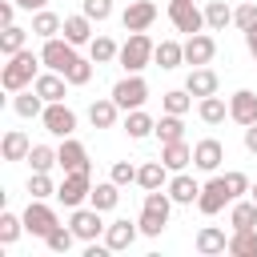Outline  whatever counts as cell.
<instances>
[{"label":"cell","mask_w":257,"mask_h":257,"mask_svg":"<svg viewBox=\"0 0 257 257\" xmlns=\"http://www.w3.org/2000/svg\"><path fill=\"white\" fill-rule=\"evenodd\" d=\"M197 112H201V120H205V124H221V120L229 116V104L213 92V96H201V108H197Z\"/></svg>","instance_id":"obj_33"},{"label":"cell","mask_w":257,"mask_h":257,"mask_svg":"<svg viewBox=\"0 0 257 257\" xmlns=\"http://www.w3.org/2000/svg\"><path fill=\"white\" fill-rule=\"evenodd\" d=\"M185 88H189L193 96H213V92H217V72L201 64V68H193V72H189V80H185Z\"/></svg>","instance_id":"obj_23"},{"label":"cell","mask_w":257,"mask_h":257,"mask_svg":"<svg viewBox=\"0 0 257 257\" xmlns=\"http://www.w3.org/2000/svg\"><path fill=\"white\" fill-rule=\"evenodd\" d=\"M229 249V237L221 233V229H213V225H205L201 233H197V253H205V257H213V253H225Z\"/></svg>","instance_id":"obj_29"},{"label":"cell","mask_w":257,"mask_h":257,"mask_svg":"<svg viewBox=\"0 0 257 257\" xmlns=\"http://www.w3.org/2000/svg\"><path fill=\"white\" fill-rule=\"evenodd\" d=\"M245 48H249V56L257 60V24H253V28H245Z\"/></svg>","instance_id":"obj_50"},{"label":"cell","mask_w":257,"mask_h":257,"mask_svg":"<svg viewBox=\"0 0 257 257\" xmlns=\"http://www.w3.org/2000/svg\"><path fill=\"white\" fill-rule=\"evenodd\" d=\"M68 225H72V233H76L80 241H96V237L108 229V225L100 221V209H92V205H88V209H80V205H76V209H72V217H68Z\"/></svg>","instance_id":"obj_10"},{"label":"cell","mask_w":257,"mask_h":257,"mask_svg":"<svg viewBox=\"0 0 257 257\" xmlns=\"http://www.w3.org/2000/svg\"><path fill=\"white\" fill-rule=\"evenodd\" d=\"M56 225H60V221H56V213H52L44 201H36V197H32V201H28V209H24V229H28L32 237H48Z\"/></svg>","instance_id":"obj_9"},{"label":"cell","mask_w":257,"mask_h":257,"mask_svg":"<svg viewBox=\"0 0 257 257\" xmlns=\"http://www.w3.org/2000/svg\"><path fill=\"white\" fill-rule=\"evenodd\" d=\"M153 20H157V4H153V0H133V4L124 8V16H120L124 32H145Z\"/></svg>","instance_id":"obj_13"},{"label":"cell","mask_w":257,"mask_h":257,"mask_svg":"<svg viewBox=\"0 0 257 257\" xmlns=\"http://www.w3.org/2000/svg\"><path fill=\"white\" fill-rule=\"evenodd\" d=\"M169 20H173L177 32H189V36L205 28V12L193 0H169Z\"/></svg>","instance_id":"obj_5"},{"label":"cell","mask_w":257,"mask_h":257,"mask_svg":"<svg viewBox=\"0 0 257 257\" xmlns=\"http://www.w3.org/2000/svg\"><path fill=\"white\" fill-rule=\"evenodd\" d=\"M245 149H249V153H257V124H249V128H245Z\"/></svg>","instance_id":"obj_51"},{"label":"cell","mask_w":257,"mask_h":257,"mask_svg":"<svg viewBox=\"0 0 257 257\" xmlns=\"http://www.w3.org/2000/svg\"><path fill=\"white\" fill-rule=\"evenodd\" d=\"M16 4H20V8H28V12H32V8H44V4H48V0H16Z\"/></svg>","instance_id":"obj_52"},{"label":"cell","mask_w":257,"mask_h":257,"mask_svg":"<svg viewBox=\"0 0 257 257\" xmlns=\"http://www.w3.org/2000/svg\"><path fill=\"white\" fill-rule=\"evenodd\" d=\"M161 161L169 165V173H181V169L193 161V149H189L185 141H169V145H161Z\"/></svg>","instance_id":"obj_24"},{"label":"cell","mask_w":257,"mask_h":257,"mask_svg":"<svg viewBox=\"0 0 257 257\" xmlns=\"http://www.w3.org/2000/svg\"><path fill=\"white\" fill-rule=\"evenodd\" d=\"M40 120H44V128H48L52 137H72V128H76V112H72L64 100H52V104H44Z\"/></svg>","instance_id":"obj_7"},{"label":"cell","mask_w":257,"mask_h":257,"mask_svg":"<svg viewBox=\"0 0 257 257\" xmlns=\"http://www.w3.org/2000/svg\"><path fill=\"white\" fill-rule=\"evenodd\" d=\"M229 253H237V257H257V233H253V229H233Z\"/></svg>","instance_id":"obj_36"},{"label":"cell","mask_w":257,"mask_h":257,"mask_svg":"<svg viewBox=\"0 0 257 257\" xmlns=\"http://www.w3.org/2000/svg\"><path fill=\"white\" fill-rule=\"evenodd\" d=\"M169 197H173L177 205H193V201L201 197V185H197L189 173H177V177L169 181Z\"/></svg>","instance_id":"obj_22"},{"label":"cell","mask_w":257,"mask_h":257,"mask_svg":"<svg viewBox=\"0 0 257 257\" xmlns=\"http://www.w3.org/2000/svg\"><path fill=\"white\" fill-rule=\"evenodd\" d=\"M161 104H165V112L185 116V112H189V104H193V92H189V88H169V92L161 96Z\"/></svg>","instance_id":"obj_37"},{"label":"cell","mask_w":257,"mask_h":257,"mask_svg":"<svg viewBox=\"0 0 257 257\" xmlns=\"http://www.w3.org/2000/svg\"><path fill=\"white\" fill-rule=\"evenodd\" d=\"M112 100H116L124 112H133V108H141V104L149 100V84H145L137 72H128L124 80H116V84H112Z\"/></svg>","instance_id":"obj_4"},{"label":"cell","mask_w":257,"mask_h":257,"mask_svg":"<svg viewBox=\"0 0 257 257\" xmlns=\"http://www.w3.org/2000/svg\"><path fill=\"white\" fill-rule=\"evenodd\" d=\"M88 52H92V64H108L112 56H120V48H116L108 36H92V40H88Z\"/></svg>","instance_id":"obj_38"},{"label":"cell","mask_w":257,"mask_h":257,"mask_svg":"<svg viewBox=\"0 0 257 257\" xmlns=\"http://www.w3.org/2000/svg\"><path fill=\"white\" fill-rule=\"evenodd\" d=\"M56 161H60L64 173H88V153H84V145L72 141V137H64V145L56 149Z\"/></svg>","instance_id":"obj_15"},{"label":"cell","mask_w":257,"mask_h":257,"mask_svg":"<svg viewBox=\"0 0 257 257\" xmlns=\"http://www.w3.org/2000/svg\"><path fill=\"white\" fill-rule=\"evenodd\" d=\"M221 161H225V145H221L217 137H205V141L193 145V165H197L201 173H217Z\"/></svg>","instance_id":"obj_12"},{"label":"cell","mask_w":257,"mask_h":257,"mask_svg":"<svg viewBox=\"0 0 257 257\" xmlns=\"http://www.w3.org/2000/svg\"><path fill=\"white\" fill-rule=\"evenodd\" d=\"M36 64H44L40 56H32L28 48H20L16 56H8V64H4V72H0V84L8 88V92H20V88H28L40 72H36Z\"/></svg>","instance_id":"obj_1"},{"label":"cell","mask_w":257,"mask_h":257,"mask_svg":"<svg viewBox=\"0 0 257 257\" xmlns=\"http://www.w3.org/2000/svg\"><path fill=\"white\" fill-rule=\"evenodd\" d=\"M205 24H209L213 32H225V24H233V8H229L225 0H209V4H205Z\"/></svg>","instance_id":"obj_31"},{"label":"cell","mask_w":257,"mask_h":257,"mask_svg":"<svg viewBox=\"0 0 257 257\" xmlns=\"http://www.w3.org/2000/svg\"><path fill=\"white\" fill-rule=\"evenodd\" d=\"M124 133H128L133 141H145L149 133H157V120H153L149 112H141V108H133V112H124Z\"/></svg>","instance_id":"obj_27"},{"label":"cell","mask_w":257,"mask_h":257,"mask_svg":"<svg viewBox=\"0 0 257 257\" xmlns=\"http://www.w3.org/2000/svg\"><path fill=\"white\" fill-rule=\"evenodd\" d=\"M84 16L88 20H108L112 16V0H84Z\"/></svg>","instance_id":"obj_45"},{"label":"cell","mask_w":257,"mask_h":257,"mask_svg":"<svg viewBox=\"0 0 257 257\" xmlns=\"http://www.w3.org/2000/svg\"><path fill=\"white\" fill-rule=\"evenodd\" d=\"M116 112H120V104H116L112 96L88 104V120H92V128H112V124H116Z\"/></svg>","instance_id":"obj_20"},{"label":"cell","mask_w":257,"mask_h":257,"mask_svg":"<svg viewBox=\"0 0 257 257\" xmlns=\"http://www.w3.org/2000/svg\"><path fill=\"white\" fill-rule=\"evenodd\" d=\"M56 32H64V20H60L56 12H44V8H36V16H32V36H40V40H52Z\"/></svg>","instance_id":"obj_25"},{"label":"cell","mask_w":257,"mask_h":257,"mask_svg":"<svg viewBox=\"0 0 257 257\" xmlns=\"http://www.w3.org/2000/svg\"><path fill=\"white\" fill-rule=\"evenodd\" d=\"M64 40L68 44H88L92 40V20L80 12V16H64Z\"/></svg>","instance_id":"obj_26"},{"label":"cell","mask_w":257,"mask_h":257,"mask_svg":"<svg viewBox=\"0 0 257 257\" xmlns=\"http://www.w3.org/2000/svg\"><path fill=\"white\" fill-rule=\"evenodd\" d=\"M88 193H92V185H88V173H64V181L56 185V201H60L64 209H76V205H84V201H88Z\"/></svg>","instance_id":"obj_6"},{"label":"cell","mask_w":257,"mask_h":257,"mask_svg":"<svg viewBox=\"0 0 257 257\" xmlns=\"http://www.w3.org/2000/svg\"><path fill=\"white\" fill-rule=\"evenodd\" d=\"M153 52H157V44H153L145 32H128V40L120 44V56H116V60H120L124 72H141V68L153 60Z\"/></svg>","instance_id":"obj_3"},{"label":"cell","mask_w":257,"mask_h":257,"mask_svg":"<svg viewBox=\"0 0 257 257\" xmlns=\"http://www.w3.org/2000/svg\"><path fill=\"white\" fill-rule=\"evenodd\" d=\"M40 60L52 68V72H68V64L76 60V44H68V40H44V48H40Z\"/></svg>","instance_id":"obj_11"},{"label":"cell","mask_w":257,"mask_h":257,"mask_svg":"<svg viewBox=\"0 0 257 257\" xmlns=\"http://www.w3.org/2000/svg\"><path fill=\"white\" fill-rule=\"evenodd\" d=\"M169 209H173V197L161 193V189H149L145 193V209H141V233L145 237H161V229L169 225Z\"/></svg>","instance_id":"obj_2"},{"label":"cell","mask_w":257,"mask_h":257,"mask_svg":"<svg viewBox=\"0 0 257 257\" xmlns=\"http://www.w3.org/2000/svg\"><path fill=\"white\" fill-rule=\"evenodd\" d=\"M44 104H48V100H44L36 88H20V92H16V100H12V108H16L20 116H40V112H44Z\"/></svg>","instance_id":"obj_30"},{"label":"cell","mask_w":257,"mask_h":257,"mask_svg":"<svg viewBox=\"0 0 257 257\" xmlns=\"http://www.w3.org/2000/svg\"><path fill=\"white\" fill-rule=\"evenodd\" d=\"M233 201V193H229V185H225V177H213L209 185H201V197H197V209L205 213V217H213V213H221L225 205Z\"/></svg>","instance_id":"obj_8"},{"label":"cell","mask_w":257,"mask_h":257,"mask_svg":"<svg viewBox=\"0 0 257 257\" xmlns=\"http://www.w3.org/2000/svg\"><path fill=\"white\" fill-rule=\"evenodd\" d=\"M0 149H4V161H28V153H32V145H28V137L20 128H8Z\"/></svg>","instance_id":"obj_28"},{"label":"cell","mask_w":257,"mask_h":257,"mask_svg":"<svg viewBox=\"0 0 257 257\" xmlns=\"http://www.w3.org/2000/svg\"><path fill=\"white\" fill-rule=\"evenodd\" d=\"M16 8H20L16 0H4V4H0V24H12V20H16Z\"/></svg>","instance_id":"obj_49"},{"label":"cell","mask_w":257,"mask_h":257,"mask_svg":"<svg viewBox=\"0 0 257 257\" xmlns=\"http://www.w3.org/2000/svg\"><path fill=\"white\" fill-rule=\"evenodd\" d=\"M64 84H68V76L64 72H40L36 80H32V88L52 104V100H64Z\"/></svg>","instance_id":"obj_17"},{"label":"cell","mask_w":257,"mask_h":257,"mask_svg":"<svg viewBox=\"0 0 257 257\" xmlns=\"http://www.w3.org/2000/svg\"><path fill=\"white\" fill-rule=\"evenodd\" d=\"M137 233H141V225H133V221H112V225L104 229V245H108V249H128V245L137 241Z\"/></svg>","instance_id":"obj_19"},{"label":"cell","mask_w":257,"mask_h":257,"mask_svg":"<svg viewBox=\"0 0 257 257\" xmlns=\"http://www.w3.org/2000/svg\"><path fill=\"white\" fill-rule=\"evenodd\" d=\"M64 76H68V84H88V80H92V64H88L84 56H76V60L68 64Z\"/></svg>","instance_id":"obj_43"},{"label":"cell","mask_w":257,"mask_h":257,"mask_svg":"<svg viewBox=\"0 0 257 257\" xmlns=\"http://www.w3.org/2000/svg\"><path fill=\"white\" fill-rule=\"evenodd\" d=\"M20 48H24V28L4 24V32H0V52H4V56H16Z\"/></svg>","instance_id":"obj_40"},{"label":"cell","mask_w":257,"mask_h":257,"mask_svg":"<svg viewBox=\"0 0 257 257\" xmlns=\"http://www.w3.org/2000/svg\"><path fill=\"white\" fill-rule=\"evenodd\" d=\"M153 60H157L161 68H177V64L185 60V44H177V40H161L157 52H153Z\"/></svg>","instance_id":"obj_32"},{"label":"cell","mask_w":257,"mask_h":257,"mask_svg":"<svg viewBox=\"0 0 257 257\" xmlns=\"http://www.w3.org/2000/svg\"><path fill=\"white\" fill-rule=\"evenodd\" d=\"M229 116H233L241 128L257 124V92H249V88L233 92V100H229Z\"/></svg>","instance_id":"obj_16"},{"label":"cell","mask_w":257,"mask_h":257,"mask_svg":"<svg viewBox=\"0 0 257 257\" xmlns=\"http://www.w3.org/2000/svg\"><path fill=\"white\" fill-rule=\"evenodd\" d=\"M72 241H76L72 225H68V229H64V225H56V229H52V233L44 237V245H48L52 253H68V249H72Z\"/></svg>","instance_id":"obj_41"},{"label":"cell","mask_w":257,"mask_h":257,"mask_svg":"<svg viewBox=\"0 0 257 257\" xmlns=\"http://www.w3.org/2000/svg\"><path fill=\"white\" fill-rule=\"evenodd\" d=\"M229 225L233 229H257V201H237L229 213Z\"/></svg>","instance_id":"obj_35"},{"label":"cell","mask_w":257,"mask_h":257,"mask_svg":"<svg viewBox=\"0 0 257 257\" xmlns=\"http://www.w3.org/2000/svg\"><path fill=\"white\" fill-rule=\"evenodd\" d=\"M249 193H253V201H257V185H253V189H249Z\"/></svg>","instance_id":"obj_53"},{"label":"cell","mask_w":257,"mask_h":257,"mask_svg":"<svg viewBox=\"0 0 257 257\" xmlns=\"http://www.w3.org/2000/svg\"><path fill=\"white\" fill-rule=\"evenodd\" d=\"M20 229H24V217H16V213H0V245H12V241L20 237Z\"/></svg>","instance_id":"obj_42"},{"label":"cell","mask_w":257,"mask_h":257,"mask_svg":"<svg viewBox=\"0 0 257 257\" xmlns=\"http://www.w3.org/2000/svg\"><path fill=\"white\" fill-rule=\"evenodd\" d=\"M28 193H32L36 201H44V197H56V189H52L48 173H32V177H28Z\"/></svg>","instance_id":"obj_44"},{"label":"cell","mask_w":257,"mask_h":257,"mask_svg":"<svg viewBox=\"0 0 257 257\" xmlns=\"http://www.w3.org/2000/svg\"><path fill=\"white\" fill-rule=\"evenodd\" d=\"M225 185H229V193H233V201H237V197H241V193L249 189V177L233 169V173H225Z\"/></svg>","instance_id":"obj_48"},{"label":"cell","mask_w":257,"mask_h":257,"mask_svg":"<svg viewBox=\"0 0 257 257\" xmlns=\"http://www.w3.org/2000/svg\"><path fill=\"white\" fill-rule=\"evenodd\" d=\"M116 201H120V185L108 177V181H100V185H92V193H88V205L92 209H100V213H108V209H116Z\"/></svg>","instance_id":"obj_18"},{"label":"cell","mask_w":257,"mask_h":257,"mask_svg":"<svg viewBox=\"0 0 257 257\" xmlns=\"http://www.w3.org/2000/svg\"><path fill=\"white\" fill-rule=\"evenodd\" d=\"M28 165H32V173H48V169L60 165V161H56V149H48V145H32Z\"/></svg>","instance_id":"obj_39"},{"label":"cell","mask_w":257,"mask_h":257,"mask_svg":"<svg viewBox=\"0 0 257 257\" xmlns=\"http://www.w3.org/2000/svg\"><path fill=\"white\" fill-rule=\"evenodd\" d=\"M157 137H161V145H169V141H185V120H181L177 112H165V116L157 120Z\"/></svg>","instance_id":"obj_34"},{"label":"cell","mask_w":257,"mask_h":257,"mask_svg":"<svg viewBox=\"0 0 257 257\" xmlns=\"http://www.w3.org/2000/svg\"><path fill=\"white\" fill-rule=\"evenodd\" d=\"M165 177H169V165L165 161H145L137 169V185L149 193V189H165Z\"/></svg>","instance_id":"obj_21"},{"label":"cell","mask_w":257,"mask_h":257,"mask_svg":"<svg viewBox=\"0 0 257 257\" xmlns=\"http://www.w3.org/2000/svg\"><path fill=\"white\" fill-rule=\"evenodd\" d=\"M233 24H237L241 32H245V28H253V24H257V4H241V8L233 12Z\"/></svg>","instance_id":"obj_47"},{"label":"cell","mask_w":257,"mask_h":257,"mask_svg":"<svg viewBox=\"0 0 257 257\" xmlns=\"http://www.w3.org/2000/svg\"><path fill=\"white\" fill-rule=\"evenodd\" d=\"M213 56H217V40H213V36H205V32H193V36L185 40V64L201 68V64H209Z\"/></svg>","instance_id":"obj_14"},{"label":"cell","mask_w":257,"mask_h":257,"mask_svg":"<svg viewBox=\"0 0 257 257\" xmlns=\"http://www.w3.org/2000/svg\"><path fill=\"white\" fill-rule=\"evenodd\" d=\"M108 177H112L116 185H133V181H137V165H128V161H116Z\"/></svg>","instance_id":"obj_46"}]
</instances>
